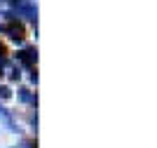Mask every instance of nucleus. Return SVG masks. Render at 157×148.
<instances>
[{
	"instance_id": "obj_1",
	"label": "nucleus",
	"mask_w": 157,
	"mask_h": 148,
	"mask_svg": "<svg viewBox=\"0 0 157 148\" xmlns=\"http://www.w3.org/2000/svg\"><path fill=\"white\" fill-rule=\"evenodd\" d=\"M0 96H2V99H7V96H9V89L2 87V89H0Z\"/></svg>"
}]
</instances>
